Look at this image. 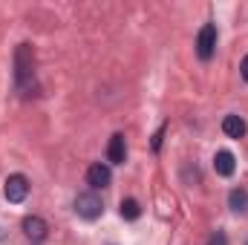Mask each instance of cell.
Listing matches in <instances>:
<instances>
[{
	"mask_svg": "<svg viewBox=\"0 0 248 245\" xmlns=\"http://www.w3.org/2000/svg\"><path fill=\"white\" fill-rule=\"evenodd\" d=\"M110 179H113V176H110V168L101 165V162H95V165L87 170V182H90L93 190H104V187L110 184Z\"/></svg>",
	"mask_w": 248,
	"mask_h": 245,
	"instance_id": "obj_6",
	"label": "cell"
},
{
	"mask_svg": "<svg viewBox=\"0 0 248 245\" xmlns=\"http://www.w3.org/2000/svg\"><path fill=\"white\" fill-rule=\"evenodd\" d=\"M107 162L110 165H124L127 162V141H124L122 133H116L107 144Z\"/></svg>",
	"mask_w": 248,
	"mask_h": 245,
	"instance_id": "obj_7",
	"label": "cell"
},
{
	"mask_svg": "<svg viewBox=\"0 0 248 245\" xmlns=\"http://www.w3.org/2000/svg\"><path fill=\"white\" fill-rule=\"evenodd\" d=\"M228 208L234 214H248V190L246 187H234L228 193Z\"/></svg>",
	"mask_w": 248,
	"mask_h": 245,
	"instance_id": "obj_10",
	"label": "cell"
},
{
	"mask_svg": "<svg viewBox=\"0 0 248 245\" xmlns=\"http://www.w3.org/2000/svg\"><path fill=\"white\" fill-rule=\"evenodd\" d=\"M217 52V26L214 23H205L199 29V38H196V55L202 61H211Z\"/></svg>",
	"mask_w": 248,
	"mask_h": 245,
	"instance_id": "obj_3",
	"label": "cell"
},
{
	"mask_svg": "<svg viewBox=\"0 0 248 245\" xmlns=\"http://www.w3.org/2000/svg\"><path fill=\"white\" fill-rule=\"evenodd\" d=\"M32 72H35V49L29 44H20L15 49V78H17V84L23 87L32 78Z\"/></svg>",
	"mask_w": 248,
	"mask_h": 245,
	"instance_id": "obj_1",
	"label": "cell"
},
{
	"mask_svg": "<svg viewBox=\"0 0 248 245\" xmlns=\"http://www.w3.org/2000/svg\"><path fill=\"white\" fill-rule=\"evenodd\" d=\"M119 214H122V219H127V222H136V219L141 216V208H139L136 199H124L122 208H119Z\"/></svg>",
	"mask_w": 248,
	"mask_h": 245,
	"instance_id": "obj_11",
	"label": "cell"
},
{
	"mask_svg": "<svg viewBox=\"0 0 248 245\" xmlns=\"http://www.w3.org/2000/svg\"><path fill=\"white\" fill-rule=\"evenodd\" d=\"M214 170H217L219 176H231V173L237 170V159H234V153H231V150H219V153L214 156Z\"/></svg>",
	"mask_w": 248,
	"mask_h": 245,
	"instance_id": "obj_8",
	"label": "cell"
},
{
	"mask_svg": "<svg viewBox=\"0 0 248 245\" xmlns=\"http://www.w3.org/2000/svg\"><path fill=\"white\" fill-rule=\"evenodd\" d=\"M162 138H165V127H159V133L153 136V150H159V147H162Z\"/></svg>",
	"mask_w": 248,
	"mask_h": 245,
	"instance_id": "obj_13",
	"label": "cell"
},
{
	"mask_svg": "<svg viewBox=\"0 0 248 245\" xmlns=\"http://www.w3.org/2000/svg\"><path fill=\"white\" fill-rule=\"evenodd\" d=\"M240 69H243V78H246V81H248V55H246V58H243V66H240Z\"/></svg>",
	"mask_w": 248,
	"mask_h": 245,
	"instance_id": "obj_14",
	"label": "cell"
},
{
	"mask_svg": "<svg viewBox=\"0 0 248 245\" xmlns=\"http://www.w3.org/2000/svg\"><path fill=\"white\" fill-rule=\"evenodd\" d=\"M3 193H6V199L9 202H23L26 196H29V179L23 176V173H12L9 179H6V187H3Z\"/></svg>",
	"mask_w": 248,
	"mask_h": 245,
	"instance_id": "obj_4",
	"label": "cell"
},
{
	"mask_svg": "<svg viewBox=\"0 0 248 245\" xmlns=\"http://www.w3.org/2000/svg\"><path fill=\"white\" fill-rule=\"evenodd\" d=\"M46 231H49L46 219H41V216H26V219H23V234H26L32 243L46 240Z\"/></svg>",
	"mask_w": 248,
	"mask_h": 245,
	"instance_id": "obj_5",
	"label": "cell"
},
{
	"mask_svg": "<svg viewBox=\"0 0 248 245\" xmlns=\"http://www.w3.org/2000/svg\"><path fill=\"white\" fill-rule=\"evenodd\" d=\"M101 211H104V202H101V196H98L95 190L78 193V199H75V214H78V216H84V219H98Z\"/></svg>",
	"mask_w": 248,
	"mask_h": 245,
	"instance_id": "obj_2",
	"label": "cell"
},
{
	"mask_svg": "<svg viewBox=\"0 0 248 245\" xmlns=\"http://www.w3.org/2000/svg\"><path fill=\"white\" fill-rule=\"evenodd\" d=\"M222 133L231 138H243L246 136V119L243 116H225L222 119Z\"/></svg>",
	"mask_w": 248,
	"mask_h": 245,
	"instance_id": "obj_9",
	"label": "cell"
},
{
	"mask_svg": "<svg viewBox=\"0 0 248 245\" xmlns=\"http://www.w3.org/2000/svg\"><path fill=\"white\" fill-rule=\"evenodd\" d=\"M208 245H228V237H225V231H214V234L208 237Z\"/></svg>",
	"mask_w": 248,
	"mask_h": 245,
	"instance_id": "obj_12",
	"label": "cell"
}]
</instances>
